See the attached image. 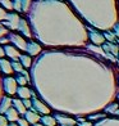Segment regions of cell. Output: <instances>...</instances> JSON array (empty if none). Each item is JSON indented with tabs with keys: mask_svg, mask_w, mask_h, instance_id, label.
<instances>
[{
	"mask_svg": "<svg viewBox=\"0 0 119 126\" xmlns=\"http://www.w3.org/2000/svg\"><path fill=\"white\" fill-rule=\"evenodd\" d=\"M35 126H40V125H35Z\"/></svg>",
	"mask_w": 119,
	"mask_h": 126,
	"instance_id": "13",
	"label": "cell"
},
{
	"mask_svg": "<svg viewBox=\"0 0 119 126\" xmlns=\"http://www.w3.org/2000/svg\"><path fill=\"white\" fill-rule=\"evenodd\" d=\"M8 118L10 120V121H14V120H17V112L14 111V110H10V111H8Z\"/></svg>",
	"mask_w": 119,
	"mask_h": 126,
	"instance_id": "4",
	"label": "cell"
},
{
	"mask_svg": "<svg viewBox=\"0 0 119 126\" xmlns=\"http://www.w3.org/2000/svg\"><path fill=\"white\" fill-rule=\"evenodd\" d=\"M19 126H27V122L23 120H19Z\"/></svg>",
	"mask_w": 119,
	"mask_h": 126,
	"instance_id": "9",
	"label": "cell"
},
{
	"mask_svg": "<svg viewBox=\"0 0 119 126\" xmlns=\"http://www.w3.org/2000/svg\"><path fill=\"white\" fill-rule=\"evenodd\" d=\"M24 104H26L27 107H30V106H31V103H30V100H26V102H24Z\"/></svg>",
	"mask_w": 119,
	"mask_h": 126,
	"instance_id": "11",
	"label": "cell"
},
{
	"mask_svg": "<svg viewBox=\"0 0 119 126\" xmlns=\"http://www.w3.org/2000/svg\"><path fill=\"white\" fill-rule=\"evenodd\" d=\"M1 64H3V70H4L5 72H10V71H12V68L9 67V63H8V62L1 61Z\"/></svg>",
	"mask_w": 119,
	"mask_h": 126,
	"instance_id": "6",
	"label": "cell"
},
{
	"mask_svg": "<svg viewBox=\"0 0 119 126\" xmlns=\"http://www.w3.org/2000/svg\"><path fill=\"white\" fill-rule=\"evenodd\" d=\"M18 82H21V84H24V79H23V77H18Z\"/></svg>",
	"mask_w": 119,
	"mask_h": 126,
	"instance_id": "10",
	"label": "cell"
},
{
	"mask_svg": "<svg viewBox=\"0 0 119 126\" xmlns=\"http://www.w3.org/2000/svg\"><path fill=\"white\" fill-rule=\"evenodd\" d=\"M18 93H19L21 96H23V98H28V96H30V91H28V89H24V88H21Z\"/></svg>",
	"mask_w": 119,
	"mask_h": 126,
	"instance_id": "3",
	"label": "cell"
},
{
	"mask_svg": "<svg viewBox=\"0 0 119 126\" xmlns=\"http://www.w3.org/2000/svg\"><path fill=\"white\" fill-rule=\"evenodd\" d=\"M10 126H15V125H10Z\"/></svg>",
	"mask_w": 119,
	"mask_h": 126,
	"instance_id": "12",
	"label": "cell"
},
{
	"mask_svg": "<svg viewBox=\"0 0 119 126\" xmlns=\"http://www.w3.org/2000/svg\"><path fill=\"white\" fill-rule=\"evenodd\" d=\"M7 51H8L9 54H12V57H18V54H17L13 49H10V48H8V49H7Z\"/></svg>",
	"mask_w": 119,
	"mask_h": 126,
	"instance_id": "7",
	"label": "cell"
},
{
	"mask_svg": "<svg viewBox=\"0 0 119 126\" xmlns=\"http://www.w3.org/2000/svg\"><path fill=\"white\" fill-rule=\"evenodd\" d=\"M26 116H27V120H28V121H31V122H36L37 120H38V117L36 116V114L35 113H31V112H28Z\"/></svg>",
	"mask_w": 119,
	"mask_h": 126,
	"instance_id": "2",
	"label": "cell"
},
{
	"mask_svg": "<svg viewBox=\"0 0 119 126\" xmlns=\"http://www.w3.org/2000/svg\"><path fill=\"white\" fill-rule=\"evenodd\" d=\"M13 66H14V68L17 71H22V67H21V64H18V63H14Z\"/></svg>",
	"mask_w": 119,
	"mask_h": 126,
	"instance_id": "8",
	"label": "cell"
},
{
	"mask_svg": "<svg viewBox=\"0 0 119 126\" xmlns=\"http://www.w3.org/2000/svg\"><path fill=\"white\" fill-rule=\"evenodd\" d=\"M5 90H7L8 93H14V90H15V84H14L13 80H10V81H8V82H7Z\"/></svg>",
	"mask_w": 119,
	"mask_h": 126,
	"instance_id": "1",
	"label": "cell"
},
{
	"mask_svg": "<svg viewBox=\"0 0 119 126\" xmlns=\"http://www.w3.org/2000/svg\"><path fill=\"white\" fill-rule=\"evenodd\" d=\"M14 106L17 107V110H18L21 113H24V107H23V104H22L19 100H14Z\"/></svg>",
	"mask_w": 119,
	"mask_h": 126,
	"instance_id": "5",
	"label": "cell"
}]
</instances>
